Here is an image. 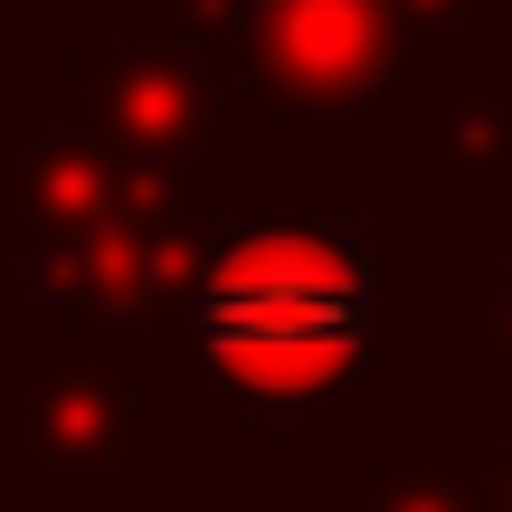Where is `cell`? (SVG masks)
Segmentation results:
<instances>
[{"label": "cell", "mask_w": 512, "mask_h": 512, "mask_svg": "<svg viewBox=\"0 0 512 512\" xmlns=\"http://www.w3.org/2000/svg\"><path fill=\"white\" fill-rule=\"evenodd\" d=\"M200 332L219 361H238V380L313 389L342 351H361V275L313 238H256L209 275Z\"/></svg>", "instance_id": "1"}]
</instances>
